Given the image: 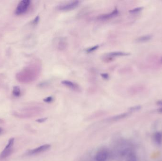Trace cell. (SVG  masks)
Here are the masks:
<instances>
[{"label": "cell", "instance_id": "obj_4", "mask_svg": "<svg viewBox=\"0 0 162 161\" xmlns=\"http://www.w3.org/2000/svg\"><path fill=\"white\" fill-rule=\"evenodd\" d=\"M51 146L50 145L48 144L43 145L40 147H37L36 148L29 150L28 152V154L29 155H33L41 154V153H44L45 152L48 151L51 148Z\"/></svg>", "mask_w": 162, "mask_h": 161}, {"label": "cell", "instance_id": "obj_15", "mask_svg": "<svg viewBox=\"0 0 162 161\" xmlns=\"http://www.w3.org/2000/svg\"><path fill=\"white\" fill-rule=\"evenodd\" d=\"M142 107L140 105H137V106H133L130 108V112H136V111H139L141 109Z\"/></svg>", "mask_w": 162, "mask_h": 161}, {"label": "cell", "instance_id": "obj_22", "mask_svg": "<svg viewBox=\"0 0 162 161\" xmlns=\"http://www.w3.org/2000/svg\"><path fill=\"white\" fill-rule=\"evenodd\" d=\"M157 104L158 105H161L162 106V101H159L157 102Z\"/></svg>", "mask_w": 162, "mask_h": 161}, {"label": "cell", "instance_id": "obj_3", "mask_svg": "<svg viewBox=\"0 0 162 161\" xmlns=\"http://www.w3.org/2000/svg\"><path fill=\"white\" fill-rule=\"evenodd\" d=\"M30 4V0H22L20 1L16 9V14L19 15L25 13L28 10Z\"/></svg>", "mask_w": 162, "mask_h": 161}, {"label": "cell", "instance_id": "obj_21", "mask_svg": "<svg viewBox=\"0 0 162 161\" xmlns=\"http://www.w3.org/2000/svg\"><path fill=\"white\" fill-rule=\"evenodd\" d=\"M157 112H159V113H162V107L160 108L158 110H157Z\"/></svg>", "mask_w": 162, "mask_h": 161}, {"label": "cell", "instance_id": "obj_19", "mask_svg": "<svg viewBox=\"0 0 162 161\" xmlns=\"http://www.w3.org/2000/svg\"><path fill=\"white\" fill-rule=\"evenodd\" d=\"M39 20H40V17H39V16H37V17L34 19V20H33V25H37V24L38 23V22H39Z\"/></svg>", "mask_w": 162, "mask_h": 161}, {"label": "cell", "instance_id": "obj_18", "mask_svg": "<svg viewBox=\"0 0 162 161\" xmlns=\"http://www.w3.org/2000/svg\"><path fill=\"white\" fill-rule=\"evenodd\" d=\"M48 118L47 117H44V118H41L37 119H36V122H38V123H44L45 122H46L47 119H48Z\"/></svg>", "mask_w": 162, "mask_h": 161}, {"label": "cell", "instance_id": "obj_8", "mask_svg": "<svg viewBox=\"0 0 162 161\" xmlns=\"http://www.w3.org/2000/svg\"><path fill=\"white\" fill-rule=\"evenodd\" d=\"M61 83L63 85L71 88L73 90L75 91L76 92H80L81 91V88L79 86L72 81H69V80H63L62 81Z\"/></svg>", "mask_w": 162, "mask_h": 161}, {"label": "cell", "instance_id": "obj_7", "mask_svg": "<svg viewBox=\"0 0 162 161\" xmlns=\"http://www.w3.org/2000/svg\"><path fill=\"white\" fill-rule=\"evenodd\" d=\"M118 14H119V11L117 9L115 8L111 13L99 16L97 17V19L102 20H107V19H110L111 18L116 17L117 16H118Z\"/></svg>", "mask_w": 162, "mask_h": 161}, {"label": "cell", "instance_id": "obj_24", "mask_svg": "<svg viewBox=\"0 0 162 161\" xmlns=\"http://www.w3.org/2000/svg\"><path fill=\"white\" fill-rule=\"evenodd\" d=\"M161 61H162V60H161Z\"/></svg>", "mask_w": 162, "mask_h": 161}, {"label": "cell", "instance_id": "obj_16", "mask_svg": "<svg viewBox=\"0 0 162 161\" xmlns=\"http://www.w3.org/2000/svg\"><path fill=\"white\" fill-rule=\"evenodd\" d=\"M99 47V45H95V46H94V47H91V48L87 49L86 51L88 53H91L92 52L96 50L97 49H98Z\"/></svg>", "mask_w": 162, "mask_h": 161}, {"label": "cell", "instance_id": "obj_14", "mask_svg": "<svg viewBox=\"0 0 162 161\" xmlns=\"http://www.w3.org/2000/svg\"><path fill=\"white\" fill-rule=\"evenodd\" d=\"M143 7H140L136 8L134 9L130 10L129 11V12H130V13H132V14H135V13H137L140 12L141 11L143 10Z\"/></svg>", "mask_w": 162, "mask_h": 161}, {"label": "cell", "instance_id": "obj_11", "mask_svg": "<svg viewBox=\"0 0 162 161\" xmlns=\"http://www.w3.org/2000/svg\"><path fill=\"white\" fill-rule=\"evenodd\" d=\"M153 36L152 35H148L145 36H142L140 37H138L137 39V42H145L151 39Z\"/></svg>", "mask_w": 162, "mask_h": 161}, {"label": "cell", "instance_id": "obj_5", "mask_svg": "<svg viewBox=\"0 0 162 161\" xmlns=\"http://www.w3.org/2000/svg\"><path fill=\"white\" fill-rule=\"evenodd\" d=\"M79 4L80 1H75L68 4L59 5V6H58V9L60 11H69L76 8L79 5Z\"/></svg>", "mask_w": 162, "mask_h": 161}, {"label": "cell", "instance_id": "obj_9", "mask_svg": "<svg viewBox=\"0 0 162 161\" xmlns=\"http://www.w3.org/2000/svg\"><path fill=\"white\" fill-rule=\"evenodd\" d=\"M153 141L157 146L162 145V131H158L154 133L152 136Z\"/></svg>", "mask_w": 162, "mask_h": 161}, {"label": "cell", "instance_id": "obj_10", "mask_svg": "<svg viewBox=\"0 0 162 161\" xmlns=\"http://www.w3.org/2000/svg\"><path fill=\"white\" fill-rule=\"evenodd\" d=\"M130 55V53L123 52H112L107 54L106 55L105 57L113 59V58L117 57V56H126Z\"/></svg>", "mask_w": 162, "mask_h": 161}, {"label": "cell", "instance_id": "obj_13", "mask_svg": "<svg viewBox=\"0 0 162 161\" xmlns=\"http://www.w3.org/2000/svg\"><path fill=\"white\" fill-rule=\"evenodd\" d=\"M12 93H13V94L15 97H19L21 95V89H20L19 87H18V86L14 87Z\"/></svg>", "mask_w": 162, "mask_h": 161}, {"label": "cell", "instance_id": "obj_6", "mask_svg": "<svg viewBox=\"0 0 162 161\" xmlns=\"http://www.w3.org/2000/svg\"><path fill=\"white\" fill-rule=\"evenodd\" d=\"M131 112H124V113H121L120 114L114 115V116H112V117L107 119L106 121L107 122H118V121H120L121 119H124L128 117L131 114Z\"/></svg>", "mask_w": 162, "mask_h": 161}, {"label": "cell", "instance_id": "obj_1", "mask_svg": "<svg viewBox=\"0 0 162 161\" xmlns=\"http://www.w3.org/2000/svg\"><path fill=\"white\" fill-rule=\"evenodd\" d=\"M14 138L12 137L9 140L7 144L6 145L5 148L0 154V159H4L8 157L11 155L13 151V147L14 143Z\"/></svg>", "mask_w": 162, "mask_h": 161}, {"label": "cell", "instance_id": "obj_12", "mask_svg": "<svg viewBox=\"0 0 162 161\" xmlns=\"http://www.w3.org/2000/svg\"><path fill=\"white\" fill-rule=\"evenodd\" d=\"M126 161H138L137 156L133 152L129 153L127 156Z\"/></svg>", "mask_w": 162, "mask_h": 161}, {"label": "cell", "instance_id": "obj_17", "mask_svg": "<svg viewBox=\"0 0 162 161\" xmlns=\"http://www.w3.org/2000/svg\"><path fill=\"white\" fill-rule=\"evenodd\" d=\"M43 101L45 103H51L54 101V98L52 97H47L43 99Z\"/></svg>", "mask_w": 162, "mask_h": 161}, {"label": "cell", "instance_id": "obj_20", "mask_svg": "<svg viewBox=\"0 0 162 161\" xmlns=\"http://www.w3.org/2000/svg\"><path fill=\"white\" fill-rule=\"evenodd\" d=\"M101 76L103 79L105 80H108L109 79V75L107 73H101Z\"/></svg>", "mask_w": 162, "mask_h": 161}, {"label": "cell", "instance_id": "obj_2", "mask_svg": "<svg viewBox=\"0 0 162 161\" xmlns=\"http://www.w3.org/2000/svg\"><path fill=\"white\" fill-rule=\"evenodd\" d=\"M109 155V151L105 147H102L96 152L94 156L95 161H106Z\"/></svg>", "mask_w": 162, "mask_h": 161}, {"label": "cell", "instance_id": "obj_23", "mask_svg": "<svg viewBox=\"0 0 162 161\" xmlns=\"http://www.w3.org/2000/svg\"><path fill=\"white\" fill-rule=\"evenodd\" d=\"M3 130L1 127H0V135L3 133Z\"/></svg>", "mask_w": 162, "mask_h": 161}]
</instances>
